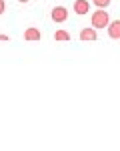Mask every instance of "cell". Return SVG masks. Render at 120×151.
<instances>
[{
  "mask_svg": "<svg viewBox=\"0 0 120 151\" xmlns=\"http://www.w3.org/2000/svg\"><path fill=\"white\" fill-rule=\"evenodd\" d=\"M108 22H110V16L106 8H98L92 12V28H106Z\"/></svg>",
  "mask_w": 120,
  "mask_h": 151,
  "instance_id": "cell-1",
  "label": "cell"
},
{
  "mask_svg": "<svg viewBox=\"0 0 120 151\" xmlns=\"http://www.w3.org/2000/svg\"><path fill=\"white\" fill-rule=\"evenodd\" d=\"M50 18H52L54 22H66V18H68V10H66L64 6H54L52 12H50Z\"/></svg>",
  "mask_w": 120,
  "mask_h": 151,
  "instance_id": "cell-2",
  "label": "cell"
},
{
  "mask_svg": "<svg viewBox=\"0 0 120 151\" xmlns=\"http://www.w3.org/2000/svg\"><path fill=\"white\" fill-rule=\"evenodd\" d=\"M106 28H108V36L112 40H120V20H110Z\"/></svg>",
  "mask_w": 120,
  "mask_h": 151,
  "instance_id": "cell-3",
  "label": "cell"
},
{
  "mask_svg": "<svg viewBox=\"0 0 120 151\" xmlns=\"http://www.w3.org/2000/svg\"><path fill=\"white\" fill-rule=\"evenodd\" d=\"M72 10L76 12L78 16L88 14V10H90V2H88V0H76V2H74V6H72Z\"/></svg>",
  "mask_w": 120,
  "mask_h": 151,
  "instance_id": "cell-4",
  "label": "cell"
},
{
  "mask_svg": "<svg viewBox=\"0 0 120 151\" xmlns=\"http://www.w3.org/2000/svg\"><path fill=\"white\" fill-rule=\"evenodd\" d=\"M96 38H98V35H96V28H82L80 30V40L82 42H94Z\"/></svg>",
  "mask_w": 120,
  "mask_h": 151,
  "instance_id": "cell-5",
  "label": "cell"
},
{
  "mask_svg": "<svg viewBox=\"0 0 120 151\" xmlns=\"http://www.w3.org/2000/svg\"><path fill=\"white\" fill-rule=\"evenodd\" d=\"M40 38H42V32L38 28H34V26H30V28L24 30V40H28V42H36Z\"/></svg>",
  "mask_w": 120,
  "mask_h": 151,
  "instance_id": "cell-6",
  "label": "cell"
},
{
  "mask_svg": "<svg viewBox=\"0 0 120 151\" xmlns=\"http://www.w3.org/2000/svg\"><path fill=\"white\" fill-rule=\"evenodd\" d=\"M54 40H58V42H68V40H70V35H68L66 30H56V32H54Z\"/></svg>",
  "mask_w": 120,
  "mask_h": 151,
  "instance_id": "cell-7",
  "label": "cell"
},
{
  "mask_svg": "<svg viewBox=\"0 0 120 151\" xmlns=\"http://www.w3.org/2000/svg\"><path fill=\"white\" fill-rule=\"evenodd\" d=\"M92 2H94V4L98 6V8H108L112 0H92Z\"/></svg>",
  "mask_w": 120,
  "mask_h": 151,
  "instance_id": "cell-8",
  "label": "cell"
},
{
  "mask_svg": "<svg viewBox=\"0 0 120 151\" xmlns=\"http://www.w3.org/2000/svg\"><path fill=\"white\" fill-rule=\"evenodd\" d=\"M8 40H10L8 35H0V42H8Z\"/></svg>",
  "mask_w": 120,
  "mask_h": 151,
  "instance_id": "cell-9",
  "label": "cell"
},
{
  "mask_svg": "<svg viewBox=\"0 0 120 151\" xmlns=\"http://www.w3.org/2000/svg\"><path fill=\"white\" fill-rule=\"evenodd\" d=\"M4 10H6V2H4V0H0V14H2Z\"/></svg>",
  "mask_w": 120,
  "mask_h": 151,
  "instance_id": "cell-10",
  "label": "cell"
},
{
  "mask_svg": "<svg viewBox=\"0 0 120 151\" xmlns=\"http://www.w3.org/2000/svg\"><path fill=\"white\" fill-rule=\"evenodd\" d=\"M18 2H22V4H26V2H30V0H18Z\"/></svg>",
  "mask_w": 120,
  "mask_h": 151,
  "instance_id": "cell-11",
  "label": "cell"
}]
</instances>
